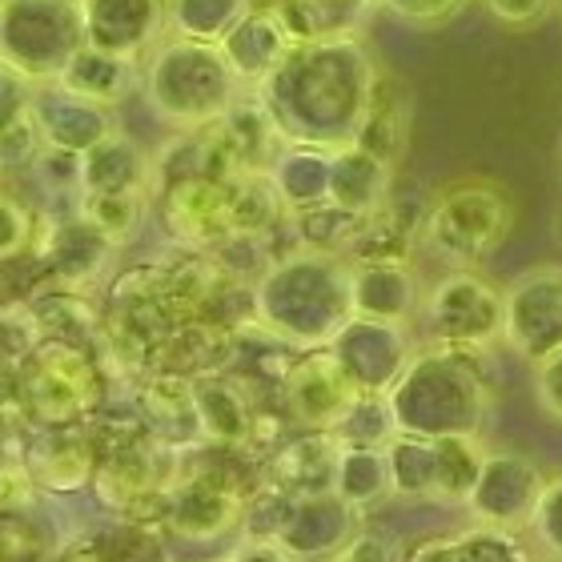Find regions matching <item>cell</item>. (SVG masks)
I'll return each instance as SVG.
<instances>
[{
	"label": "cell",
	"instance_id": "obj_4",
	"mask_svg": "<svg viewBox=\"0 0 562 562\" xmlns=\"http://www.w3.org/2000/svg\"><path fill=\"white\" fill-rule=\"evenodd\" d=\"M145 93L169 125L205 130L213 121H222L225 109L241 97V81L217 45L169 36V41H157L145 60Z\"/></svg>",
	"mask_w": 562,
	"mask_h": 562
},
{
	"label": "cell",
	"instance_id": "obj_16",
	"mask_svg": "<svg viewBox=\"0 0 562 562\" xmlns=\"http://www.w3.org/2000/svg\"><path fill=\"white\" fill-rule=\"evenodd\" d=\"M390 177L394 165L378 161L374 153H366L362 145H338L329 157V198L326 205L350 213V217H370L382 210V201L390 193Z\"/></svg>",
	"mask_w": 562,
	"mask_h": 562
},
{
	"label": "cell",
	"instance_id": "obj_27",
	"mask_svg": "<svg viewBox=\"0 0 562 562\" xmlns=\"http://www.w3.org/2000/svg\"><path fill=\"white\" fill-rule=\"evenodd\" d=\"M406 562H530L510 530L474 527L454 539L422 542Z\"/></svg>",
	"mask_w": 562,
	"mask_h": 562
},
{
	"label": "cell",
	"instance_id": "obj_28",
	"mask_svg": "<svg viewBox=\"0 0 562 562\" xmlns=\"http://www.w3.org/2000/svg\"><path fill=\"white\" fill-rule=\"evenodd\" d=\"M246 9L249 0H165V21L173 36L217 45Z\"/></svg>",
	"mask_w": 562,
	"mask_h": 562
},
{
	"label": "cell",
	"instance_id": "obj_35",
	"mask_svg": "<svg viewBox=\"0 0 562 562\" xmlns=\"http://www.w3.org/2000/svg\"><path fill=\"white\" fill-rule=\"evenodd\" d=\"M394 16H402V21L411 24H442L450 21L467 0H382Z\"/></svg>",
	"mask_w": 562,
	"mask_h": 562
},
{
	"label": "cell",
	"instance_id": "obj_36",
	"mask_svg": "<svg viewBox=\"0 0 562 562\" xmlns=\"http://www.w3.org/2000/svg\"><path fill=\"white\" fill-rule=\"evenodd\" d=\"M329 562H358V559H353V554H346V551H338Z\"/></svg>",
	"mask_w": 562,
	"mask_h": 562
},
{
	"label": "cell",
	"instance_id": "obj_20",
	"mask_svg": "<svg viewBox=\"0 0 562 562\" xmlns=\"http://www.w3.org/2000/svg\"><path fill=\"white\" fill-rule=\"evenodd\" d=\"M329 157L334 149L322 145H297L278 153L270 165V181L278 186L285 210H322L329 198Z\"/></svg>",
	"mask_w": 562,
	"mask_h": 562
},
{
	"label": "cell",
	"instance_id": "obj_6",
	"mask_svg": "<svg viewBox=\"0 0 562 562\" xmlns=\"http://www.w3.org/2000/svg\"><path fill=\"white\" fill-rule=\"evenodd\" d=\"M101 398L97 366L89 353L65 341H45L29 353L21 374V406L29 418L45 426H72L77 418L93 411Z\"/></svg>",
	"mask_w": 562,
	"mask_h": 562
},
{
	"label": "cell",
	"instance_id": "obj_30",
	"mask_svg": "<svg viewBox=\"0 0 562 562\" xmlns=\"http://www.w3.org/2000/svg\"><path fill=\"white\" fill-rule=\"evenodd\" d=\"M527 530L554 562H562V474L542 482L539 506H535Z\"/></svg>",
	"mask_w": 562,
	"mask_h": 562
},
{
	"label": "cell",
	"instance_id": "obj_24",
	"mask_svg": "<svg viewBox=\"0 0 562 562\" xmlns=\"http://www.w3.org/2000/svg\"><path fill=\"white\" fill-rule=\"evenodd\" d=\"M390 470V494L402 498H434L438 503V446L434 438L394 430L382 442Z\"/></svg>",
	"mask_w": 562,
	"mask_h": 562
},
{
	"label": "cell",
	"instance_id": "obj_18",
	"mask_svg": "<svg viewBox=\"0 0 562 562\" xmlns=\"http://www.w3.org/2000/svg\"><path fill=\"white\" fill-rule=\"evenodd\" d=\"M133 77H137V60H125L105 48H81L72 60H65L60 69V85L65 97H77L85 105H117L121 97L130 93Z\"/></svg>",
	"mask_w": 562,
	"mask_h": 562
},
{
	"label": "cell",
	"instance_id": "obj_1",
	"mask_svg": "<svg viewBox=\"0 0 562 562\" xmlns=\"http://www.w3.org/2000/svg\"><path fill=\"white\" fill-rule=\"evenodd\" d=\"M374 77V60L353 36H317L278 60L258 97L285 140L338 149L362 125Z\"/></svg>",
	"mask_w": 562,
	"mask_h": 562
},
{
	"label": "cell",
	"instance_id": "obj_15",
	"mask_svg": "<svg viewBox=\"0 0 562 562\" xmlns=\"http://www.w3.org/2000/svg\"><path fill=\"white\" fill-rule=\"evenodd\" d=\"M24 467H29L36 486L69 494L93 482L97 458L81 430H72V426H48L45 434H36L33 442H29Z\"/></svg>",
	"mask_w": 562,
	"mask_h": 562
},
{
	"label": "cell",
	"instance_id": "obj_31",
	"mask_svg": "<svg viewBox=\"0 0 562 562\" xmlns=\"http://www.w3.org/2000/svg\"><path fill=\"white\" fill-rule=\"evenodd\" d=\"M36 498V482L24 467V454H0V515H12V510H24V506Z\"/></svg>",
	"mask_w": 562,
	"mask_h": 562
},
{
	"label": "cell",
	"instance_id": "obj_5",
	"mask_svg": "<svg viewBox=\"0 0 562 562\" xmlns=\"http://www.w3.org/2000/svg\"><path fill=\"white\" fill-rule=\"evenodd\" d=\"M510 225H515V205H510L503 186L458 181L430 201V210L422 217V237L450 266L474 270L479 261H486L503 246Z\"/></svg>",
	"mask_w": 562,
	"mask_h": 562
},
{
	"label": "cell",
	"instance_id": "obj_9",
	"mask_svg": "<svg viewBox=\"0 0 562 562\" xmlns=\"http://www.w3.org/2000/svg\"><path fill=\"white\" fill-rule=\"evenodd\" d=\"M542 482L547 479L530 458L515 454V450H486L479 479H474L462 506L470 510L474 527H494L515 535V530L530 527Z\"/></svg>",
	"mask_w": 562,
	"mask_h": 562
},
{
	"label": "cell",
	"instance_id": "obj_11",
	"mask_svg": "<svg viewBox=\"0 0 562 562\" xmlns=\"http://www.w3.org/2000/svg\"><path fill=\"white\" fill-rule=\"evenodd\" d=\"M362 390L353 386L329 346H317L285 374V411L305 430H338Z\"/></svg>",
	"mask_w": 562,
	"mask_h": 562
},
{
	"label": "cell",
	"instance_id": "obj_8",
	"mask_svg": "<svg viewBox=\"0 0 562 562\" xmlns=\"http://www.w3.org/2000/svg\"><path fill=\"white\" fill-rule=\"evenodd\" d=\"M503 341L530 366L562 350V266H535L506 285Z\"/></svg>",
	"mask_w": 562,
	"mask_h": 562
},
{
	"label": "cell",
	"instance_id": "obj_19",
	"mask_svg": "<svg viewBox=\"0 0 562 562\" xmlns=\"http://www.w3.org/2000/svg\"><path fill=\"white\" fill-rule=\"evenodd\" d=\"M406 121H411V97H406V89L378 72L366 117L358 125V133H353V145L374 153L378 161L394 165L402 157V149H406Z\"/></svg>",
	"mask_w": 562,
	"mask_h": 562
},
{
	"label": "cell",
	"instance_id": "obj_33",
	"mask_svg": "<svg viewBox=\"0 0 562 562\" xmlns=\"http://www.w3.org/2000/svg\"><path fill=\"white\" fill-rule=\"evenodd\" d=\"M29 241H33V217L16 201L0 198V258L21 254Z\"/></svg>",
	"mask_w": 562,
	"mask_h": 562
},
{
	"label": "cell",
	"instance_id": "obj_25",
	"mask_svg": "<svg viewBox=\"0 0 562 562\" xmlns=\"http://www.w3.org/2000/svg\"><path fill=\"white\" fill-rule=\"evenodd\" d=\"M334 494L353 510L382 503L390 494V470L386 450L366 442H341L338 446V467H334Z\"/></svg>",
	"mask_w": 562,
	"mask_h": 562
},
{
	"label": "cell",
	"instance_id": "obj_2",
	"mask_svg": "<svg viewBox=\"0 0 562 562\" xmlns=\"http://www.w3.org/2000/svg\"><path fill=\"white\" fill-rule=\"evenodd\" d=\"M482 346H446L430 341L414 350L394 386L382 394L394 430L418 438H482L491 418V370Z\"/></svg>",
	"mask_w": 562,
	"mask_h": 562
},
{
	"label": "cell",
	"instance_id": "obj_3",
	"mask_svg": "<svg viewBox=\"0 0 562 562\" xmlns=\"http://www.w3.org/2000/svg\"><path fill=\"white\" fill-rule=\"evenodd\" d=\"M254 305L261 326L278 338L305 350L329 346V338L353 317L350 266H341L334 254L322 249H302L261 273Z\"/></svg>",
	"mask_w": 562,
	"mask_h": 562
},
{
	"label": "cell",
	"instance_id": "obj_13",
	"mask_svg": "<svg viewBox=\"0 0 562 562\" xmlns=\"http://www.w3.org/2000/svg\"><path fill=\"white\" fill-rule=\"evenodd\" d=\"M422 290L418 278L406 261L398 258H366L350 266V310L353 317H374V322H394L411 326L418 314Z\"/></svg>",
	"mask_w": 562,
	"mask_h": 562
},
{
	"label": "cell",
	"instance_id": "obj_7",
	"mask_svg": "<svg viewBox=\"0 0 562 562\" xmlns=\"http://www.w3.org/2000/svg\"><path fill=\"white\" fill-rule=\"evenodd\" d=\"M418 314L426 317L434 341L446 346H482L491 350L503 338V290L479 270L454 266L430 293H422Z\"/></svg>",
	"mask_w": 562,
	"mask_h": 562
},
{
	"label": "cell",
	"instance_id": "obj_26",
	"mask_svg": "<svg viewBox=\"0 0 562 562\" xmlns=\"http://www.w3.org/2000/svg\"><path fill=\"white\" fill-rule=\"evenodd\" d=\"M237 515H241V503L217 486H181L169 506V522L186 539H217L234 527Z\"/></svg>",
	"mask_w": 562,
	"mask_h": 562
},
{
	"label": "cell",
	"instance_id": "obj_21",
	"mask_svg": "<svg viewBox=\"0 0 562 562\" xmlns=\"http://www.w3.org/2000/svg\"><path fill=\"white\" fill-rule=\"evenodd\" d=\"M149 189H81L77 217L89 234H97L105 246H125L145 222Z\"/></svg>",
	"mask_w": 562,
	"mask_h": 562
},
{
	"label": "cell",
	"instance_id": "obj_22",
	"mask_svg": "<svg viewBox=\"0 0 562 562\" xmlns=\"http://www.w3.org/2000/svg\"><path fill=\"white\" fill-rule=\"evenodd\" d=\"M341 438L329 430H310V438L285 446L273 462L281 491L285 494H317L334 491V467H338Z\"/></svg>",
	"mask_w": 562,
	"mask_h": 562
},
{
	"label": "cell",
	"instance_id": "obj_32",
	"mask_svg": "<svg viewBox=\"0 0 562 562\" xmlns=\"http://www.w3.org/2000/svg\"><path fill=\"white\" fill-rule=\"evenodd\" d=\"M486 12L506 29H539L547 16L554 12L559 0H482Z\"/></svg>",
	"mask_w": 562,
	"mask_h": 562
},
{
	"label": "cell",
	"instance_id": "obj_14",
	"mask_svg": "<svg viewBox=\"0 0 562 562\" xmlns=\"http://www.w3.org/2000/svg\"><path fill=\"white\" fill-rule=\"evenodd\" d=\"M217 48H222V57L229 60V69H234L237 81L258 89V85L278 69V60L293 48V41L273 9H246L234 21V29L217 41Z\"/></svg>",
	"mask_w": 562,
	"mask_h": 562
},
{
	"label": "cell",
	"instance_id": "obj_23",
	"mask_svg": "<svg viewBox=\"0 0 562 562\" xmlns=\"http://www.w3.org/2000/svg\"><path fill=\"white\" fill-rule=\"evenodd\" d=\"M193 386V411H198V430L213 442L237 446L246 442L249 430H254V414H249V402L241 398V390L225 378H201V382H189Z\"/></svg>",
	"mask_w": 562,
	"mask_h": 562
},
{
	"label": "cell",
	"instance_id": "obj_17",
	"mask_svg": "<svg viewBox=\"0 0 562 562\" xmlns=\"http://www.w3.org/2000/svg\"><path fill=\"white\" fill-rule=\"evenodd\" d=\"M165 217L181 241H217V237H234V217H229V186L210 181V177H193L173 186L165 201Z\"/></svg>",
	"mask_w": 562,
	"mask_h": 562
},
{
	"label": "cell",
	"instance_id": "obj_12",
	"mask_svg": "<svg viewBox=\"0 0 562 562\" xmlns=\"http://www.w3.org/2000/svg\"><path fill=\"white\" fill-rule=\"evenodd\" d=\"M358 510L334 491L290 494L273 527V547L290 559H334L353 539Z\"/></svg>",
	"mask_w": 562,
	"mask_h": 562
},
{
	"label": "cell",
	"instance_id": "obj_10",
	"mask_svg": "<svg viewBox=\"0 0 562 562\" xmlns=\"http://www.w3.org/2000/svg\"><path fill=\"white\" fill-rule=\"evenodd\" d=\"M329 353L338 358L341 370L350 374V382L362 394H386L394 386V378L402 374V366L411 362L414 346L406 338V326L374 322V317H350L329 338Z\"/></svg>",
	"mask_w": 562,
	"mask_h": 562
},
{
	"label": "cell",
	"instance_id": "obj_34",
	"mask_svg": "<svg viewBox=\"0 0 562 562\" xmlns=\"http://www.w3.org/2000/svg\"><path fill=\"white\" fill-rule=\"evenodd\" d=\"M535 394H539L542 411L551 414L554 422H562V350L535 362Z\"/></svg>",
	"mask_w": 562,
	"mask_h": 562
},
{
	"label": "cell",
	"instance_id": "obj_29",
	"mask_svg": "<svg viewBox=\"0 0 562 562\" xmlns=\"http://www.w3.org/2000/svg\"><path fill=\"white\" fill-rule=\"evenodd\" d=\"M93 486L109 506L137 503V498L153 494V486H157L153 458L145 454V450H137V446H133V450H121V454L105 458V462L93 470Z\"/></svg>",
	"mask_w": 562,
	"mask_h": 562
}]
</instances>
